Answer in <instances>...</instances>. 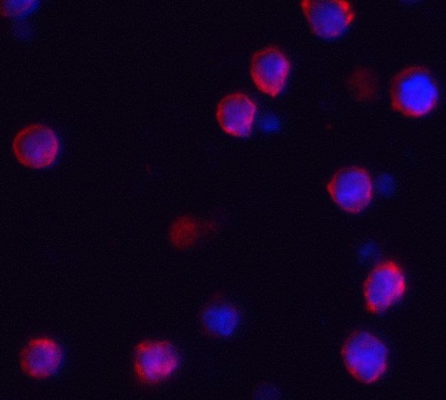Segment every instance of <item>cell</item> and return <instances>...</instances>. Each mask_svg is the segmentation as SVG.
<instances>
[{
    "mask_svg": "<svg viewBox=\"0 0 446 400\" xmlns=\"http://www.w3.org/2000/svg\"><path fill=\"white\" fill-rule=\"evenodd\" d=\"M326 189L334 203L349 214H359L371 203L373 184L364 167L348 166L338 169L326 184Z\"/></svg>",
    "mask_w": 446,
    "mask_h": 400,
    "instance_id": "cell-6",
    "label": "cell"
},
{
    "mask_svg": "<svg viewBox=\"0 0 446 400\" xmlns=\"http://www.w3.org/2000/svg\"><path fill=\"white\" fill-rule=\"evenodd\" d=\"M180 362L178 349L167 340H143L134 348V376L144 386H155L167 380L178 369Z\"/></svg>",
    "mask_w": 446,
    "mask_h": 400,
    "instance_id": "cell-3",
    "label": "cell"
},
{
    "mask_svg": "<svg viewBox=\"0 0 446 400\" xmlns=\"http://www.w3.org/2000/svg\"><path fill=\"white\" fill-rule=\"evenodd\" d=\"M406 280L401 266L395 260H384L369 272L363 284L366 310L373 314L384 312L405 294Z\"/></svg>",
    "mask_w": 446,
    "mask_h": 400,
    "instance_id": "cell-4",
    "label": "cell"
},
{
    "mask_svg": "<svg viewBox=\"0 0 446 400\" xmlns=\"http://www.w3.org/2000/svg\"><path fill=\"white\" fill-rule=\"evenodd\" d=\"M12 152L23 167L41 169L55 162L60 143L57 135L49 126L33 123L21 128L12 141Z\"/></svg>",
    "mask_w": 446,
    "mask_h": 400,
    "instance_id": "cell-5",
    "label": "cell"
},
{
    "mask_svg": "<svg viewBox=\"0 0 446 400\" xmlns=\"http://www.w3.org/2000/svg\"><path fill=\"white\" fill-rule=\"evenodd\" d=\"M63 351L60 344L48 336L31 338L21 348L18 364L21 372L35 380L47 379L60 367Z\"/></svg>",
    "mask_w": 446,
    "mask_h": 400,
    "instance_id": "cell-9",
    "label": "cell"
},
{
    "mask_svg": "<svg viewBox=\"0 0 446 400\" xmlns=\"http://www.w3.org/2000/svg\"><path fill=\"white\" fill-rule=\"evenodd\" d=\"M291 64L277 46H268L255 51L251 57L250 74L256 88L263 94L275 98L286 84Z\"/></svg>",
    "mask_w": 446,
    "mask_h": 400,
    "instance_id": "cell-8",
    "label": "cell"
},
{
    "mask_svg": "<svg viewBox=\"0 0 446 400\" xmlns=\"http://www.w3.org/2000/svg\"><path fill=\"white\" fill-rule=\"evenodd\" d=\"M202 333L212 339H225L238 330L241 313L238 307L222 293L212 294L198 312Z\"/></svg>",
    "mask_w": 446,
    "mask_h": 400,
    "instance_id": "cell-10",
    "label": "cell"
},
{
    "mask_svg": "<svg viewBox=\"0 0 446 400\" xmlns=\"http://www.w3.org/2000/svg\"><path fill=\"white\" fill-rule=\"evenodd\" d=\"M392 108L410 117L430 113L437 105L439 89L432 73L425 67L412 65L399 71L390 88Z\"/></svg>",
    "mask_w": 446,
    "mask_h": 400,
    "instance_id": "cell-1",
    "label": "cell"
},
{
    "mask_svg": "<svg viewBox=\"0 0 446 400\" xmlns=\"http://www.w3.org/2000/svg\"><path fill=\"white\" fill-rule=\"evenodd\" d=\"M341 356L347 372L357 381L364 384L379 380L387 369V347L368 331L351 332L343 343Z\"/></svg>",
    "mask_w": 446,
    "mask_h": 400,
    "instance_id": "cell-2",
    "label": "cell"
},
{
    "mask_svg": "<svg viewBox=\"0 0 446 400\" xmlns=\"http://www.w3.org/2000/svg\"><path fill=\"white\" fill-rule=\"evenodd\" d=\"M34 1H8L2 2L1 13L6 16L23 14L29 8L32 7L31 4Z\"/></svg>",
    "mask_w": 446,
    "mask_h": 400,
    "instance_id": "cell-12",
    "label": "cell"
},
{
    "mask_svg": "<svg viewBox=\"0 0 446 400\" xmlns=\"http://www.w3.org/2000/svg\"><path fill=\"white\" fill-rule=\"evenodd\" d=\"M257 106L247 94L235 92L225 95L218 102L216 120L222 130L233 137H248L253 130Z\"/></svg>",
    "mask_w": 446,
    "mask_h": 400,
    "instance_id": "cell-11",
    "label": "cell"
},
{
    "mask_svg": "<svg viewBox=\"0 0 446 400\" xmlns=\"http://www.w3.org/2000/svg\"><path fill=\"white\" fill-rule=\"evenodd\" d=\"M300 7L312 32L324 38L342 34L355 18L349 2L342 0L302 1Z\"/></svg>",
    "mask_w": 446,
    "mask_h": 400,
    "instance_id": "cell-7",
    "label": "cell"
}]
</instances>
